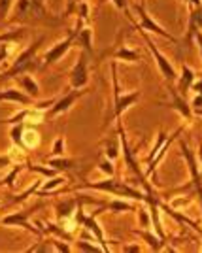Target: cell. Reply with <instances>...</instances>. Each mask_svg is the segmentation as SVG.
<instances>
[{"label":"cell","instance_id":"cell-28","mask_svg":"<svg viewBox=\"0 0 202 253\" xmlns=\"http://www.w3.org/2000/svg\"><path fill=\"white\" fill-rule=\"evenodd\" d=\"M76 19H83V21H89V4H87L85 0H80V4L76 6V11H74Z\"/></svg>","mask_w":202,"mask_h":253},{"label":"cell","instance_id":"cell-24","mask_svg":"<svg viewBox=\"0 0 202 253\" xmlns=\"http://www.w3.org/2000/svg\"><path fill=\"white\" fill-rule=\"evenodd\" d=\"M187 25H193L197 31H202V6L189 10V17H187Z\"/></svg>","mask_w":202,"mask_h":253},{"label":"cell","instance_id":"cell-11","mask_svg":"<svg viewBox=\"0 0 202 253\" xmlns=\"http://www.w3.org/2000/svg\"><path fill=\"white\" fill-rule=\"evenodd\" d=\"M168 93H170V102L164 106L176 110L183 119H193V108H191V104H187L185 96L181 95L176 87H170V85H168Z\"/></svg>","mask_w":202,"mask_h":253},{"label":"cell","instance_id":"cell-33","mask_svg":"<svg viewBox=\"0 0 202 253\" xmlns=\"http://www.w3.org/2000/svg\"><path fill=\"white\" fill-rule=\"evenodd\" d=\"M10 167H13L10 155H0V170H8Z\"/></svg>","mask_w":202,"mask_h":253},{"label":"cell","instance_id":"cell-40","mask_svg":"<svg viewBox=\"0 0 202 253\" xmlns=\"http://www.w3.org/2000/svg\"><path fill=\"white\" fill-rule=\"evenodd\" d=\"M199 159L202 161V142H201V146H199ZM201 174H202V172H201Z\"/></svg>","mask_w":202,"mask_h":253},{"label":"cell","instance_id":"cell-15","mask_svg":"<svg viewBox=\"0 0 202 253\" xmlns=\"http://www.w3.org/2000/svg\"><path fill=\"white\" fill-rule=\"evenodd\" d=\"M195 80H197L195 70L189 68L187 64H183V66H181L180 76H178V80H176V89L180 91L181 95L185 96L187 95V91H191V85L195 84Z\"/></svg>","mask_w":202,"mask_h":253},{"label":"cell","instance_id":"cell-41","mask_svg":"<svg viewBox=\"0 0 202 253\" xmlns=\"http://www.w3.org/2000/svg\"><path fill=\"white\" fill-rule=\"evenodd\" d=\"M142 2H144V4H146V0H142Z\"/></svg>","mask_w":202,"mask_h":253},{"label":"cell","instance_id":"cell-25","mask_svg":"<svg viewBox=\"0 0 202 253\" xmlns=\"http://www.w3.org/2000/svg\"><path fill=\"white\" fill-rule=\"evenodd\" d=\"M23 130H25V123H13V125H10V136L13 146H21Z\"/></svg>","mask_w":202,"mask_h":253},{"label":"cell","instance_id":"cell-34","mask_svg":"<svg viewBox=\"0 0 202 253\" xmlns=\"http://www.w3.org/2000/svg\"><path fill=\"white\" fill-rule=\"evenodd\" d=\"M112 2H114V6H116L117 10L127 11V15H130V13H128V8H130V6H128V0H112Z\"/></svg>","mask_w":202,"mask_h":253},{"label":"cell","instance_id":"cell-8","mask_svg":"<svg viewBox=\"0 0 202 253\" xmlns=\"http://www.w3.org/2000/svg\"><path fill=\"white\" fill-rule=\"evenodd\" d=\"M68 82H70L72 89H85L87 87L89 84V55L85 51L80 53L78 61L68 74Z\"/></svg>","mask_w":202,"mask_h":253},{"label":"cell","instance_id":"cell-21","mask_svg":"<svg viewBox=\"0 0 202 253\" xmlns=\"http://www.w3.org/2000/svg\"><path fill=\"white\" fill-rule=\"evenodd\" d=\"M106 210H110L112 213H121V211H134V210H136V206H134L132 202L123 201V199L116 197L114 201L106 204Z\"/></svg>","mask_w":202,"mask_h":253},{"label":"cell","instance_id":"cell-22","mask_svg":"<svg viewBox=\"0 0 202 253\" xmlns=\"http://www.w3.org/2000/svg\"><path fill=\"white\" fill-rule=\"evenodd\" d=\"M168 138H170V134H168V132H164V130H161L159 134H157V140H155V144L151 146V149H149V153H148V157H146V161H148V163H151L153 159L159 155V151L164 148V144L168 142Z\"/></svg>","mask_w":202,"mask_h":253},{"label":"cell","instance_id":"cell-36","mask_svg":"<svg viewBox=\"0 0 202 253\" xmlns=\"http://www.w3.org/2000/svg\"><path fill=\"white\" fill-rule=\"evenodd\" d=\"M191 108H193V110H202V95H195V96H193Z\"/></svg>","mask_w":202,"mask_h":253},{"label":"cell","instance_id":"cell-16","mask_svg":"<svg viewBox=\"0 0 202 253\" xmlns=\"http://www.w3.org/2000/svg\"><path fill=\"white\" fill-rule=\"evenodd\" d=\"M15 80H17V85H19V89H21L25 95H29L34 100L40 96V85H38V82L32 76L23 74V76H17Z\"/></svg>","mask_w":202,"mask_h":253},{"label":"cell","instance_id":"cell-31","mask_svg":"<svg viewBox=\"0 0 202 253\" xmlns=\"http://www.w3.org/2000/svg\"><path fill=\"white\" fill-rule=\"evenodd\" d=\"M64 151H66L64 149V138L57 136V140H55L53 146H51V157H63V155H66Z\"/></svg>","mask_w":202,"mask_h":253},{"label":"cell","instance_id":"cell-17","mask_svg":"<svg viewBox=\"0 0 202 253\" xmlns=\"http://www.w3.org/2000/svg\"><path fill=\"white\" fill-rule=\"evenodd\" d=\"M64 183H66V178L64 176H53V178H49L47 181H43L42 185L38 187L36 191V197H45V195H57L59 193V187H63Z\"/></svg>","mask_w":202,"mask_h":253},{"label":"cell","instance_id":"cell-3","mask_svg":"<svg viewBox=\"0 0 202 253\" xmlns=\"http://www.w3.org/2000/svg\"><path fill=\"white\" fill-rule=\"evenodd\" d=\"M42 43H43V36H40L36 42H32L31 45H27L23 51L17 53V57L11 61L10 68L0 74V82H2V80H11V78H17V76H23V74H29L32 70H36V68H38L36 53H38Z\"/></svg>","mask_w":202,"mask_h":253},{"label":"cell","instance_id":"cell-1","mask_svg":"<svg viewBox=\"0 0 202 253\" xmlns=\"http://www.w3.org/2000/svg\"><path fill=\"white\" fill-rule=\"evenodd\" d=\"M110 72H112V102H110V108H108L106 114V123L104 126H108L112 123V119H121V116L127 112L130 106H134L142 98V91L140 89H134L130 93H121V87H119V80H117V64L112 63L110 66Z\"/></svg>","mask_w":202,"mask_h":253},{"label":"cell","instance_id":"cell-13","mask_svg":"<svg viewBox=\"0 0 202 253\" xmlns=\"http://www.w3.org/2000/svg\"><path fill=\"white\" fill-rule=\"evenodd\" d=\"M0 102H15L21 106H36L34 98H31L29 95H25L19 89H0Z\"/></svg>","mask_w":202,"mask_h":253},{"label":"cell","instance_id":"cell-14","mask_svg":"<svg viewBox=\"0 0 202 253\" xmlns=\"http://www.w3.org/2000/svg\"><path fill=\"white\" fill-rule=\"evenodd\" d=\"M132 234L140 236V238L149 246L151 252H161V250L166 248V240H162L157 232H151L149 229H134Z\"/></svg>","mask_w":202,"mask_h":253},{"label":"cell","instance_id":"cell-42","mask_svg":"<svg viewBox=\"0 0 202 253\" xmlns=\"http://www.w3.org/2000/svg\"><path fill=\"white\" fill-rule=\"evenodd\" d=\"M0 206H2V202H0Z\"/></svg>","mask_w":202,"mask_h":253},{"label":"cell","instance_id":"cell-39","mask_svg":"<svg viewBox=\"0 0 202 253\" xmlns=\"http://www.w3.org/2000/svg\"><path fill=\"white\" fill-rule=\"evenodd\" d=\"M123 252H142V246H123Z\"/></svg>","mask_w":202,"mask_h":253},{"label":"cell","instance_id":"cell-19","mask_svg":"<svg viewBox=\"0 0 202 253\" xmlns=\"http://www.w3.org/2000/svg\"><path fill=\"white\" fill-rule=\"evenodd\" d=\"M40 132L36 130V128H32V126H25V130H23V140H21V146L25 149H34L40 146Z\"/></svg>","mask_w":202,"mask_h":253},{"label":"cell","instance_id":"cell-37","mask_svg":"<svg viewBox=\"0 0 202 253\" xmlns=\"http://www.w3.org/2000/svg\"><path fill=\"white\" fill-rule=\"evenodd\" d=\"M185 4H187V10H193V8L202 6V0H185Z\"/></svg>","mask_w":202,"mask_h":253},{"label":"cell","instance_id":"cell-27","mask_svg":"<svg viewBox=\"0 0 202 253\" xmlns=\"http://www.w3.org/2000/svg\"><path fill=\"white\" fill-rule=\"evenodd\" d=\"M112 163H114V161H110V159L102 153V157L98 159V169L102 170L106 176H114V174H116V169H114V165H112Z\"/></svg>","mask_w":202,"mask_h":253},{"label":"cell","instance_id":"cell-32","mask_svg":"<svg viewBox=\"0 0 202 253\" xmlns=\"http://www.w3.org/2000/svg\"><path fill=\"white\" fill-rule=\"evenodd\" d=\"M51 244H53V250L55 252H72V248H70V244L63 242V240H59V238H51Z\"/></svg>","mask_w":202,"mask_h":253},{"label":"cell","instance_id":"cell-4","mask_svg":"<svg viewBox=\"0 0 202 253\" xmlns=\"http://www.w3.org/2000/svg\"><path fill=\"white\" fill-rule=\"evenodd\" d=\"M130 10L134 11L136 15H138V19L134 21L132 19V23H134V27L138 29V31H146V32H151V34H157V36H161V38H164V40H168V42H174L178 43V38H174L170 32H166L162 27H161L159 23L155 21L151 15L148 13V8H146V4L144 2H132L130 4Z\"/></svg>","mask_w":202,"mask_h":253},{"label":"cell","instance_id":"cell-5","mask_svg":"<svg viewBox=\"0 0 202 253\" xmlns=\"http://www.w3.org/2000/svg\"><path fill=\"white\" fill-rule=\"evenodd\" d=\"M140 34H142V38H144V42H146V45H148V49L151 51V55H153L155 64H157V68L161 70L162 78L166 80V84H176V80H178V76L180 74L176 72V68H174L172 61H168V57H166V55H162V51L155 45V42L151 40V36H149L148 32L140 31Z\"/></svg>","mask_w":202,"mask_h":253},{"label":"cell","instance_id":"cell-6","mask_svg":"<svg viewBox=\"0 0 202 253\" xmlns=\"http://www.w3.org/2000/svg\"><path fill=\"white\" fill-rule=\"evenodd\" d=\"M87 93H89V89H68L66 93H64L61 98H57L55 100V104L47 110V117L49 119H55V117H59V116H63V114H66V112H70L72 110V106L81 98V96H85Z\"/></svg>","mask_w":202,"mask_h":253},{"label":"cell","instance_id":"cell-26","mask_svg":"<svg viewBox=\"0 0 202 253\" xmlns=\"http://www.w3.org/2000/svg\"><path fill=\"white\" fill-rule=\"evenodd\" d=\"M74 248L78 252H91V253L102 252V246H100V244H91V242H87V240H78Z\"/></svg>","mask_w":202,"mask_h":253},{"label":"cell","instance_id":"cell-2","mask_svg":"<svg viewBox=\"0 0 202 253\" xmlns=\"http://www.w3.org/2000/svg\"><path fill=\"white\" fill-rule=\"evenodd\" d=\"M95 189V191H102V193H108V195H114V197H119V199H130V201H136L146 204V191H138L136 187L130 185V181H121V179L110 176L108 179H102V181H87V183H81L78 185V189Z\"/></svg>","mask_w":202,"mask_h":253},{"label":"cell","instance_id":"cell-12","mask_svg":"<svg viewBox=\"0 0 202 253\" xmlns=\"http://www.w3.org/2000/svg\"><path fill=\"white\" fill-rule=\"evenodd\" d=\"M108 55H110L114 61H125V63H138L140 59H142L140 51H136V49H132L130 45L121 43V42L116 43V47L110 49Z\"/></svg>","mask_w":202,"mask_h":253},{"label":"cell","instance_id":"cell-20","mask_svg":"<svg viewBox=\"0 0 202 253\" xmlns=\"http://www.w3.org/2000/svg\"><path fill=\"white\" fill-rule=\"evenodd\" d=\"M25 38H27V29L15 27L11 31H6L0 34V43H17V42H23Z\"/></svg>","mask_w":202,"mask_h":253},{"label":"cell","instance_id":"cell-18","mask_svg":"<svg viewBox=\"0 0 202 253\" xmlns=\"http://www.w3.org/2000/svg\"><path fill=\"white\" fill-rule=\"evenodd\" d=\"M45 165L55 169L57 172H66V170H74L76 167H78V161H76V159H68L66 155H63V157H49L45 161Z\"/></svg>","mask_w":202,"mask_h":253},{"label":"cell","instance_id":"cell-30","mask_svg":"<svg viewBox=\"0 0 202 253\" xmlns=\"http://www.w3.org/2000/svg\"><path fill=\"white\" fill-rule=\"evenodd\" d=\"M138 221H140V225H142V229H149V227L153 225L149 208H148V210H146V208H140V210H138Z\"/></svg>","mask_w":202,"mask_h":253},{"label":"cell","instance_id":"cell-10","mask_svg":"<svg viewBox=\"0 0 202 253\" xmlns=\"http://www.w3.org/2000/svg\"><path fill=\"white\" fill-rule=\"evenodd\" d=\"M81 195H78L74 199H64V201L57 202L55 204V217H57V221H66V219H72L76 217V211L80 208V202H81Z\"/></svg>","mask_w":202,"mask_h":253},{"label":"cell","instance_id":"cell-38","mask_svg":"<svg viewBox=\"0 0 202 253\" xmlns=\"http://www.w3.org/2000/svg\"><path fill=\"white\" fill-rule=\"evenodd\" d=\"M195 40L199 43V51H201V57H202V31L195 32Z\"/></svg>","mask_w":202,"mask_h":253},{"label":"cell","instance_id":"cell-23","mask_svg":"<svg viewBox=\"0 0 202 253\" xmlns=\"http://www.w3.org/2000/svg\"><path fill=\"white\" fill-rule=\"evenodd\" d=\"M104 155L110 161H117L119 155H121V142H117V140H106L104 142Z\"/></svg>","mask_w":202,"mask_h":253},{"label":"cell","instance_id":"cell-29","mask_svg":"<svg viewBox=\"0 0 202 253\" xmlns=\"http://www.w3.org/2000/svg\"><path fill=\"white\" fill-rule=\"evenodd\" d=\"M13 4H15V0H0V23H4L8 19Z\"/></svg>","mask_w":202,"mask_h":253},{"label":"cell","instance_id":"cell-9","mask_svg":"<svg viewBox=\"0 0 202 253\" xmlns=\"http://www.w3.org/2000/svg\"><path fill=\"white\" fill-rule=\"evenodd\" d=\"M36 208L38 206H32L29 210H19V211H13V213H8L0 221H2L4 227H23V229H27L29 232H32L34 236H42V229H36V227H32L31 223H29V217L36 211Z\"/></svg>","mask_w":202,"mask_h":253},{"label":"cell","instance_id":"cell-7","mask_svg":"<svg viewBox=\"0 0 202 253\" xmlns=\"http://www.w3.org/2000/svg\"><path fill=\"white\" fill-rule=\"evenodd\" d=\"M74 43H76V31L72 29L68 36H64L63 40H59V42L55 43V45H51L47 51L43 53L42 68H47V66H51V64L59 63V61H61L64 55L68 53V49H70Z\"/></svg>","mask_w":202,"mask_h":253},{"label":"cell","instance_id":"cell-35","mask_svg":"<svg viewBox=\"0 0 202 253\" xmlns=\"http://www.w3.org/2000/svg\"><path fill=\"white\" fill-rule=\"evenodd\" d=\"M191 91L195 95H202V76L199 80H195V84L191 85Z\"/></svg>","mask_w":202,"mask_h":253}]
</instances>
